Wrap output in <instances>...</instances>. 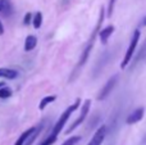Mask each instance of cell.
Wrapping results in <instances>:
<instances>
[{
  "label": "cell",
  "instance_id": "ba28073f",
  "mask_svg": "<svg viewBox=\"0 0 146 145\" xmlns=\"http://www.w3.org/2000/svg\"><path fill=\"white\" fill-rule=\"evenodd\" d=\"M144 114H145V109L144 108H137V109H135L132 113H129L128 117H127L126 122L128 123V125H135V123L140 122V121L144 118Z\"/></svg>",
  "mask_w": 146,
  "mask_h": 145
},
{
  "label": "cell",
  "instance_id": "cb8c5ba5",
  "mask_svg": "<svg viewBox=\"0 0 146 145\" xmlns=\"http://www.w3.org/2000/svg\"><path fill=\"white\" fill-rule=\"evenodd\" d=\"M142 25L146 26V17H145V19H144V22H142Z\"/></svg>",
  "mask_w": 146,
  "mask_h": 145
},
{
  "label": "cell",
  "instance_id": "9c48e42d",
  "mask_svg": "<svg viewBox=\"0 0 146 145\" xmlns=\"http://www.w3.org/2000/svg\"><path fill=\"white\" fill-rule=\"evenodd\" d=\"M113 32H114V26H108V27H105V28L99 31V37H100L101 44L105 45V44L108 43L109 37L113 35Z\"/></svg>",
  "mask_w": 146,
  "mask_h": 145
},
{
  "label": "cell",
  "instance_id": "ac0fdd59",
  "mask_svg": "<svg viewBox=\"0 0 146 145\" xmlns=\"http://www.w3.org/2000/svg\"><path fill=\"white\" fill-rule=\"evenodd\" d=\"M12 94H13V91L10 87L5 86V85L0 87V99H8V98L12 96Z\"/></svg>",
  "mask_w": 146,
  "mask_h": 145
},
{
  "label": "cell",
  "instance_id": "ffe728a7",
  "mask_svg": "<svg viewBox=\"0 0 146 145\" xmlns=\"http://www.w3.org/2000/svg\"><path fill=\"white\" fill-rule=\"evenodd\" d=\"M115 3H117V0H109V3H108V10H106V17H108V18H110L111 15H113Z\"/></svg>",
  "mask_w": 146,
  "mask_h": 145
},
{
  "label": "cell",
  "instance_id": "d4e9b609",
  "mask_svg": "<svg viewBox=\"0 0 146 145\" xmlns=\"http://www.w3.org/2000/svg\"><path fill=\"white\" fill-rule=\"evenodd\" d=\"M4 85H5L4 82H0V87H1V86H4Z\"/></svg>",
  "mask_w": 146,
  "mask_h": 145
},
{
  "label": "cell",
  "instance_id": "7c38bea8",
  "mask_svg": "<svg viewBox=\"0 0 146 145\" xmlns=\"http://www.w3.org/2000/svg\"><path fill=\"white\" fill-rule=\"evenodd\" d=\"M42 127L44 126L42 125H38V126H36V128H35V131H33L32 134H31L30 136L27 138V140L25 141V144L23 145H32L33 143L36 141V139L40 136V134H41V130H42Z\"/></svg>",
  "mask_w": 146,
  "mask_h": 145
},
{
  "label": "cell",
  "instance_id": "603a6c76",
  "mask_svg": "<svg viewBox=\"0 0 146 145\" xmlns=\"http://www.w3.org/2000/svg\"><path fill=\"white\" fill-rule=\"evenodd\" d=\"M142 144H146V135H145V138H144V140H142Z\"/></svg>",
  "mask_w": 146,
  "mask_h": 145
},
{
  "label": "cell",
  "instance_id": "3957f363",
  "mask_svg": "<svg viewBox=\"0 0 146 145\" xmlns=\"http://www.w3.org/2000/svg\"><path fill=\"white\" fill-rule=\"evenodd\" d=\"M140 37H141L140 30H135L133 35H132V39H131V43H129V45H128V49H127L126 54H124V57H123V61H122V63H121L122 69H124L129 63H131V59H132V57L135 55V51H136L137 45H139Z\"/></svg>",
  "mask_w": 146,
  "mask_h": 145
},
{
  "label": "cell",
  "instance_id": "44dd1931",
  "mask_svg": "<svg viewBox=\"0 0 146 145\" xmlns=\"http://www.w3.org/2000/svg\"><path fill=\"white\" fill-rule=\"evenodd\" d=\"M31 22H32V14H31V13H27V14L25 15V18H23V23H25L26 26H28Z\"/></svg>",
  "mask_w": 146,
  "mask_h": 145
},
{
  "label": "cell",
  "instance_id": "e0dca14e",
  "mask_svg": "<svg viewBox=\"0 0 146 145\" xmlns=\"http://www.w3.org/2000/svg\"><path fill=\"white\" fill-rule=\"evenodd\" d=\"M56 99L55 95H49V96H45L42 100L40 102V104H38V109L40 110H44L46 108V105H49L50 103H53L54 100Z\"/></svg>",
  "mask_w": 146,
  "mask_h": 145
},
{
  "label": "cell",
  "instance_id": "52a82bcc",
  "mask_svg": "<svg viewBox=\"0 0 146 145\" xmlns=\"http://www.w3.org/2000/svg\"><path fill=\"white\" fill-rule=\"evenodd\" d=\"M135 54H136V55L132 57V58H133V62H132V64L129 66V69H133L135 67L139 66L141 62H144L146 59V39H145L144 43H142L141 48L139 49V51H135Z\"/></svg>",
  "mask_w": 146,
  "mask_h": 145
},
{
  "label": "cell",
  "instance_id": "7402d4cb",
  "mask_svg": "<svg viewBox=\"0 0 146 145\" xmlns=\"http://www.w3.org/2000/svg\"><path fill=\"white\" fill-rule=\"evenodd\" d=\"M4 33V26H3L1 21H0V35H3Z\"/></svg>",
  "mask_w": 146,
  "mask_h": 145
},
{
  "label": "cell",
  "instance_id": "7a4b0ae2",
  "mask_svg": "<svg viewBox=\"0 0 146 145\" xmlns=\"http://www.w3.org/2000/svg\"><path fill=\"white\" fill-rule=\"evenodd\" d=\"M80 104H81V99L80 98H77L76 99V102L73 103V104H71L68 108H67L66 110H64L63 113L60 114V117H59V120L56 121V123L54 125V127H53V130H51V135H54V136H58L59 134H60V131L64 128V126L67 125V121L69 120V117H71V114L74 110H77L78 109V107H80Z\"/></svg>",
  "mask_w": 146,
  "mask_h": 145
},
{
  "label": "cell",
  "instance_id": "9a60e30c",
  "mask_svg": "<svg viewBox=\"0 0 146 145\" xmlns=\"http://www.w3.org/2000/svg\"><path fill=\"white\" fill-rule=\"evenodd\" d=\"M35 128H36V126H33V127H31V128H28V130H26L25 132H23L22 135H21L19 138H18V140L15 141V144H14V145H23V144H25V141L27 140L28 136H30L31 134H32L33 131H35Z\"/></svg>",
  "mask_w": 146,
  "mask_h": 145
},
{
  "label": "cell",
  "instance_id": "484cf974",
  "mask_svg": "<svg viewBox=\"0 0 146 145\" xmlns=\"http://www.w3.org/2000/svg\"><path fill=\"white\" fill-rule=\"evenodd\" d=\"M38 145H40V144H38Z\"/></svg>",
  "mask_w": 146,
  "mask_h": 145
},
{
  "label": "cell",
  "instance_id": "8fae6325",
  "mask_svg": "<svg viewBox=\"0 0 146 145\" xmlns=\"http://www.w3.org/2000/svg\"><path fill=\"white\" fill-rule=\"evenodd\" d=\"M0 13L4 14L5 17H8L13 13V7L9 0H0Z\"/></svg>",
  "mask_w": 146,
  "mask_h": 145
},
{
  "label": "cell",
  "instance_id": "5b68a950",
  "mask_svg": "<svg viewBox=\"0 0 146 145\" xmlns=\"http://www.w3.org/2000/svg\"><path fill=\"white\" fill-rule=\"evenodd\" d=\"M118 81H119V74H114V76H111L110 78L106 81V84L103 86V89L100 90V92L98 94L96 99H98L99 102H103V100H105L106 98H108L109 95L111 94V91H113V89L115 87V85L118 84Z\"/></svg>",
  "mask_w": 146,
  "mask_h": 145
},
{
  "label": "cell",
  "instance_id": "2e32d148",
  "mask_svg": "<svg viewBox=\"0 0 146 145\" xmlns=\"http://www.w3.org/2000/svg\"><path fill=\"white\" fill-rule=\"evenodd\" d=\"M32 25L36 30L41 27V25H42V13L41 12H36L35 15H32Z\"/></svg>",
  "mask_w": 146,
  "mask_h": 145
},
{
  "label": "cell",
  "instance_id": "d6986e66",
  "mask_svg": "<svg viewBox=\"0 0 146 145\" xmlns=\"http://www.w3.org/2000/svg\"><path fill=\"white\" fill-rule=\"evenodd\" d=\"M81 141V136H71L64 141L62 145H77Z\"/></svg>",
  "mask_w": 146,
  "mask_h": 145
},
{
  "label": "cell",
  "instance_id": "277c9868",
  "mask_svg": "<svg viewBox=\"0 0 146 145\" xmlns=\"http://www.w3.org/2000/svg\"><path fill=\"white\" fill-rule=\"evenodd\" d=\"M90 108H91V100H90V99L85 100V103L82 104V108H81V113H80V116H78L77 120L73 121L72 125L69 126L68 128H67V134L73 132V131H74L76 128L78 127V126H81L83 122H85V120L87 118L88 112H90Z\"/></svg>",
  "mask_w": 146,
  "mask_h": 145
},
{
  "label": "cell",
  "instance_id": "8992f818",
  "mask_svg": "<svg viewBox=\"0 0 146 145\" xmlns=\"http://www.w3.org/2000/svg\"><path fill=\"white\" fill-rule=\"evenodd\" d=\"M106 134H108V127H106L105 125H101L100 127L96 128V131H95V134H94L92 139L88 141L87 145H101V144H103V141L105 140Z\"/></svg>",
  "mask_w": 146,
  "mask_h": 145
},
{
  "label": "cell",
  "instance_id": "4fadbf2b",
  "mask_svg": "<svg viewBox=\"0 0 146 145\" xmlns=\"http://www.w3.org/2000/svg\"><path fill=\"white\" fill-rule=\"evenodd\" d=\"M36 45H37V39H36V36L28 35L25 40V50L26 51L33 50V49L36 48Z\"/></svg>",
  "mask_w": 146,
  "mask_h": 145
},
{
  "label": "cell",
  "instance_id": "6da1fadb",
  "mask_svg": "<svg viewBox=\"0 0 146 145\" xmlns=\"http://www.w3.org/2000/svg\"><path fill=\"white\" fill-rule=\"evenodd\" d=\"M104 18H105V8L101 7V8H100V13H99L98 23H96L95 28H94V31H92V33H91L90 39H88L87 45L85 46V49H83L82 54H81V58H80V62H78V67H77V72H78V69L82 68V67L85 66V63L87 62L88 57H90V53H91V50H92V46H94V44H95L96 36H98L99 31H100V27H101V25H103Z\"/></svg>",
  "mask_w": 146,
  "mask_h": 145
},
{
  "label": "cell",
  "instance_id": "30bf717a",
  "mask_svg": "<svg viewBox=\"0 0 146 145\" xmlns=\"http://www.w3.org/2000/svg\"><path fill=\"white\" fill-rule=\"evenodd\" d=\"M18 77V72L15 69L10 68H0V78H7V80H14Z\"/></svg>",
  "mask_w": 146,
  "mask_h": 145
},
{
  "label": "cell",
  "instance_id": "5bb4252c",
  "mask_svg": "<svg viewBox=\"0 0 146 145\" xmlns=\"http://www.w3.org/2000/svg\"><path fill=\"white\" fill-rule=\"evenodd\" d=\"M108 55H109V51H105V53H104V55L100 58V62L98 63V66L95 67V71H94L95 73H94V74H99V72L101 71V68H103V67L109 62V59H110V58H109Z\"/></svg>",
  "mask_w": 146,
  "mask_h": 145
}]
</instances>
